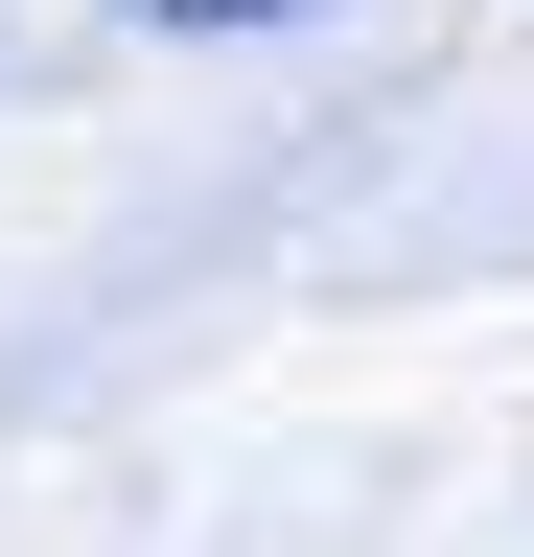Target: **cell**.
I'll return each instance as SVG.
<instances>
[{
  "mask_svg": "<svg viewBox=\"0 0 534 557\" xmlns=\"http://www.w3.org/2000/svg\"><path fill=\"white\" fill-rule=\"evenodd\" d=\"M140 24H302V0H140Z\"/></svg>",
  "mask_w": 534,
  "mask_h": 557,
  "instance_id": "1",
  "label": "cell"
}]
</instances>
